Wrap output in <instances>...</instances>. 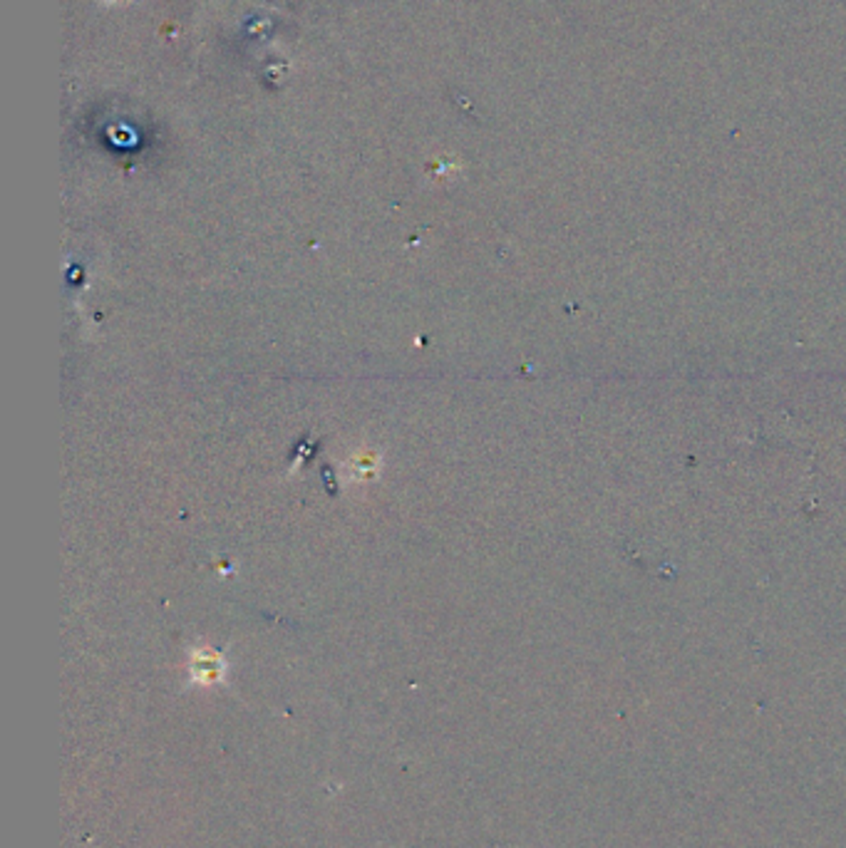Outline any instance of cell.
<instances>
[{"mask_svg":"<svg viewBox=\"0 0 846 848\" xmlns=\"http://www.w3.org/2000/svg\"><path fill=\"white\" fill-rule=\"evenodd\" d=\"M228 678V663L224 653L214 647H194L189 653V682L194 687H216Z\"/></svg>","mask_w":846,"mask_h":848,"instance_id":"6da1fadb","label":"cell"}]
</instances>
